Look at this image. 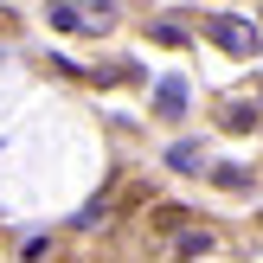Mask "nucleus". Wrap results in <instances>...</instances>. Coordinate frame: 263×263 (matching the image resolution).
Here are the masks:
<instances>
[{
    "mask_svg": "<svg viewBox=\"0 0 263 263\" xmlns=\"http://www.w3.org/2000/svg\"><path fill=\"white\" fill-rule=\"evenodd\" d=\"M205 26H212V39H218V45H225V51H238V58H257V45H263V39H257V26L231 20V13H212V20H205Z\"/></svg>",
    "mask_w": 263,
    "mask_h": 263,
    "instance_id": "1",
    "label": "nucleus"
},
{
    "mask_svg": "<svg viewBox=\"0 0 263 263\" xmlns=\"http://www.w3.org/2000/svg\"><path fill=\"white\" fill-rule=\"evenodd\" d=\"M167 167H174V174H199V167H205L199 141H174V148H167Z\"/></svg>",
    "mask_w": 263,
    "mask_h": 263,
    "instance_id": "2",
    "label": "nucleus"
},
{
    "mask_svg": "<svg viewBox=\"0 0 263 263\" xmlns=\"http://www.w3.org/2000/svg\"><path fill=\"white\" fill-rule=\"evenodd\" d=\"M154 97H161V109H167V116H180V109H186V84H174V77H167Z\"/></svg>",
    "mask_w": 263,
    "mask_h": 263,
    "instance_id": "3",
    "label": "nucleus"
},
{
    "mask_svg": "<svg viewBox=\"0 0 263 263\" xmlns=\"http://www.w3.org/2000/svg\"><path fill=\"white\" fill-rule=\"evenodd\" d=\"M218 122H225V128H257V109H251V103H225Z\"/></svg>",
    "mask_w": 263,
    "mask_h": 263,
    "instance_id": "4",
    "label": "nucleus"
},
{
    "mask_svg": "<svg viewBox=\"0 0 263 263\" xmlns=\"http://www.w3.org/2000/svg\"><path fill=\"white\" fill-rule=\"evenodd\" d=\"M97 225H109V205H103V199H90L84 212H77V231H97Z\"/></svg>",
    "mask_w": 263,
    "mask_h": 263,
    "instance_id": "5",
    "label": "nucleus"
},
{
    "mask_svg": "<svg viewBox=\"0 0 263 263\" xmlns=\"http://www.w3.org/2000/svg\"><path fill=\"white\" fill-rule=\"evenodd\" d=\"M154 231H186V212L180 205H154Z\"/></svg>",
    "mask_w": 263,
    "mask_h": 263,
    "instance_id": "6",
    "label": "nucleus"
},
{
    "mask_svg": "<svg viewBox=\"0 0 263 263\" xmlns=\"http://www.w3.org/2000/svg\"><path fill=\"white\" fill-rule=\"evenodd\" d=\"M212 251V231H180V257H199Z\"/></svg>",
    "mask_w": 263,
    "mask_h": 263,
    "instance_id": "7",
    "label": "nucleus"
},
{
    "mask_svg": "<svg viewBox=\"0 0 263 263\" xmlns=\"http://www.w3.org/2000/svg\"><path fill=\"white\" fill-rule=\"evenodd\" d=\"M212 180H218V186H225V193H244V186H251V174H244V167H218Z\"/></svg>",
    "mask_w": 263,
    "mask_h": 263,
    "instance_id": "8",
    "label": "nucleus"
},
{
    "mask_svg": "<svg viewBox=\"0 0 263 263\" xmlns=\"http://www.w3.org/2000/svg\"><path fill=\"white\" fill-rule=\"evenodd\" d=\"M148 39H161V45H180V39H186V32H180L174 20H154V26H148Z\"/></svg>",
    "mask_w": 263,
    "mask_h": 263,
    "instance_id": "9",
    "label": "nucleus"
}]
</instances>
